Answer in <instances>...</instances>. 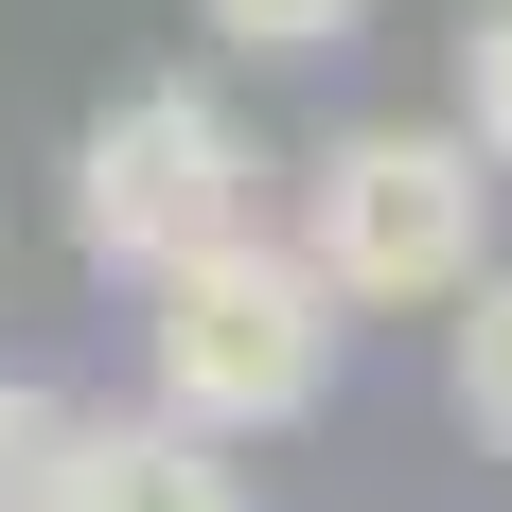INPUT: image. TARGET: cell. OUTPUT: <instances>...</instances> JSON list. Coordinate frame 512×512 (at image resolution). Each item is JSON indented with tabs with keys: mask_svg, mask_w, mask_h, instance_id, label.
I'll list each match as a JSON object with an SVG mask.
<instances>
[{
	"mask_svg": "<svg viewBox=\"0 0 512 512\" xmlns=\"http://www.w3.org/2000/svg\"><path fill=\"white\" fill-rule=\"evenodd\" d=\"M89 495V407L53 371H0V512H71Z\"/></svg>",
	"mask_w": 512,
	"mask_h": 512,
	"instance_id": "obj_5",
	"label": "cell"
},
{
	"mask_svg": "<svg viewBox=\"0 0 512 512\" xmlns=\"http://www.w3.org/2000/svg\"><path fill=\"white\" fill-rule=\"evenodd\" d=\"M442 407H460V442H477V460H512V265L477 283L460 318H442Z\"/></svg>",
	"mask_w": 512,
	"mask_h": 512,
	"instance_id": "obj_6",
	"label": "cell"
},
{
	"mask_svg": "<svg viewBox=\"0 0 512 512\" xmlns=\"http://www.w3.org/2000/svg\"><path fill=\"white\" fill-rule=\"evenodd\" d=\"M460 124H477V159L512 177V0H477V18H460Z\"/></svg>",
	"mask_w": 512,
	"mask_h": 512,
	"instance_id": "obj_8",
	"label": "cell"
},
{
	"mask_svg": "<svg viewBox=\"0 0 512 512\" xmlns=\"http://www.w3.org/2000/svg\"><path fill=\"white\" fill-rule=\"evenodd\" d=\"M495 159H477V124L442 106V124H407V106H371V124H336V142L301 159V248L318 283L354 318H460L477 283H495Z\"/></svg>",
	"mask_w": 512,
	"mask_h": 512,
	"instance_id": "obj_1",
	"label": "cell"
},
{
	"mask_svg": "<svg viewBox=\"0 0 512 512\" xmlns=\"http://www.w3.org/2000/svg\"><path fill=\"white\" fill-rule=\"evenodd\" d=\"M230 230H265V142L230 124V89L159 71V89L89 106V142H71V248L106 283H177Z\"/></svg>",
	"mask_w": 512,
	"mask_h": 512,
	"instance_id": "obj_3",
	"label": "cell"
},
{
	"mask_svg": "<svg viewBox=\"0 0 512 512\" xmlns=\"http://www.w3.org/2000/svg\"><path fill=\"white\" fill-rule=\"evenodd\" d=\"M336 354H354V301L318 283L301 230H230V248H195L177 283H142V389L177 424H212V442L318 424Z\"/></svg>",
	"mask_w": 512,
	"mask_h": 512,
	"instance_id": "obj_2",
	"label": "cell"
},
{
	"mask_svg": "<svg viewBox=\"0 0 512 512\" xmlns=\"http://www.w3.org/2000/svg\"><path fill=\"white\" fill-rule=\"evenodd\" d=\"M371 0H195V36L212 53H248V71H301V53H336Z\"/></svg>",
	"mask_w": 512,
	"mask_h": 512,
	"instance_id": "obj_7",
	"label": "cell"
},
{
	"mask_svg": "<svg viewBox=\"0 0 512 512\" xmlns=\"http://www.w3.org/2000/svg\"><path fill=\"white\" fill-rule=\"evenodd\" d=\"M71 512H248V460L142 389V407H89V495Z\"/></svg>",
	"mask_w": 512,
	"mask_h": 512,
	"instance_id": "obj_4",
	"label": "cell"
}]
</instances>
